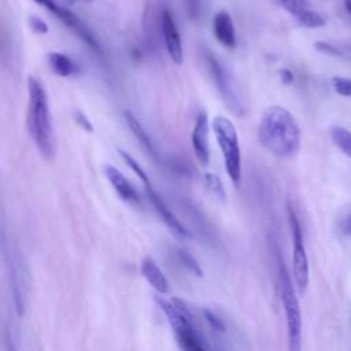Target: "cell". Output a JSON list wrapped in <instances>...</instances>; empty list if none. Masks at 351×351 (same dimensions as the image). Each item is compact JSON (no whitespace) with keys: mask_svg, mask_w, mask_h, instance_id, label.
<instances>
[{"mask_svg":"<svg viewBox=\"0 0 351 351\" xmlns=\"http://www.w3.org/2000/svg\"><path fill=\"white\" fill-rule=\"evenodd\" d=\"M300 129L293 115L281 106L267 107L258 123L259 144L277 158H291L300 148Z\"/></svg>","mask_w":351,"mask_h":351,"instance_id":"cell-1","label":"cell"},{"mask_svg":"<svg viewBox=\"0 0 351 351\" xmlns=\"http://www.w3.org/2000/svg\"><path fill=\"white\" fill-rule=\"evenodd\" d=\"M27 130L40 155L51 160L55 156V137L49 111L48 95L40 80L27 78Z\"/></svg>","mask_w":351,"mask_h":351,"instance_id":"cell-2","label":"cell"},{"mask_svg":"<svg viewBox=\"0 0 351 351\" xmlns=\"http://www.w3.org/2000/svg\"><path fill=\"white\" fill-rule=\"evenodd\" d=\"M156 302L166 314L181 351H210L196 330L193 315L182 299L158 298Z\"/></svg>","mask_w":351,"mask_h":351,"instance_id":"cell-3","label":"cell"},{"mask_svg":"<svg viewBox=\"0 0 351 351\" xmlns=\"http://www.w3.org/2000/svg\"><path fill=\"white\" fill-rule=\"evenodd\" d=\"M211 128L223 156V166L228 177L236 188L241 182V154L237 130L230 119L223 115L213 118Z\"/></svg>","mask_w":351,"mask_h":351,"instance_id":"cell-4","label":"cell"},{"mask_svg":"<svg viewBox=\"0 0 351 351\" xmlns=\"http://www.w3.org/2000/svg\"><path fill=\"white\" fill-rule=\"evenodd\" d=\"M280 277V295L285 314L287 332H288V348L289 351H302V313L295 291V285L289 277V273L282 262L278 269Z\"/></svg>","mask_w":351,"mask_h":351,"instance_id":"cell-5","label":"cell"},{"mask_svg":"<svg viewBox=\"0 0 351 351\" xmlns=\"http://www.w3.org/2000/svg\"><path fill=\"white\" fill-rule=\"evenodd\" d=\"M288 213V221L292 234V271H293V281L296 285V289L300 295H304L308 281H310V267H308V259L307 252L303 241V233L302 226L299 222V218L292 208L291 204L287 206Z\"/></svg>","mask_w":351,"mask_h":351,"instance_id":"cell-6","label":"cell"},{"mask_svg":"<svg viewBox=\"0 0 351 351\" xmlns=\"http://www.w3.org/2000/svg\"><path fill=\"white\" fill-rule=\"evenodd\" d=\"M206 59H207V66H208L211 78L214 81L217 90L221 95L222 101L234 115H237V117L243 115V112H244L243 103L240 100L237 86H236L234 81L232 80V77L229 75L228 70L222 66V63L213 53L208 52L206 55Z\"/></svg>","mask_w":351,"mask_h":351,"instance_id":"cell-7","label":"cell"},{"mask_svg":"<svg viewBox=\"0 0 351 351\" xmlns=\"http://www.w3.org/2000/svg\"><path fill=\"white\" fill-rule=\"evenodd\" d=\"M38 5L48 10L51 14H53L63 25H66L75 36H78L88 47H90L95 52H100V44L92 34V32L86 27V25L69 8L59 5L55 0H33Z\"/></svg>","mask_w":351,"mask_h":351,"instance_id":"cell-8","label":"cell"},{"mask_svg":"<svg viewBox=\"0 0 351 351\" xmlns=\"http://www.w3.org/2000/svg\"><path fill=\"white\" fill-rule=\"evenodd\" d=\"M160 29H162L165 47H166V51H167L171 62L181 64L184 60L182 41H181L178 27L174 22L173 14L167 8H165L160 14Z\"/></svg>","mask_w":351,"mask_h":351,"instance_id":"cell-9","label":"cell"},{"mask_svg":"<svg viewBox=\"0 0 351 351\" xmlns=\"http://www.w3.org/2000/svg\"><path fill=\"white\" fill-rule=\"evenodd\" d=\"M145 192L147 196L151 202V204L154 206V208L156 210L158 215L160 217V219L167 225V228L177 236L182 237V239H192V233L191 230L173 214V211L169 208V206L163 202V199L156 193V191L152 188V185H147L145 186Z\"/></svg>","mask_w":351,"mask_h":351,"instance_id":"cell-10","label":"cell"},{"mask_svg":"<svg viewBox=\"0 0 351 351\" xmlns=\"http://www.w3.org/2000/svg\"><path fill=\"white\" fill-rule=\"evenodd\" d=\"M192 148L197 162L207 167L210 163V144H208V119L204 112H199L192 130Z\"/></svg>","mask_w":351,"mask_h":351,"instance_id":"cell-11","label":"cell"},{"mask_svg":"<svg viewBox=\"0 0 351 351\" xmlns=\"http://www.w3.org/2000/svg\"><path fill=\"white\" fill-rule=\"evenodd\" d=\"M103 171H104L107 180L110 181V184L112 185L114 191L122 200H125L126 203H130L133 206H138L141 203V197H140L138 192L136 191L133 184L123 176V173H121V170L118 167L107 163L103 166Z\"/></svg>","mask_w":351,"mask_h":351,"instance_id":"cell-12","label":"cell"},{"mask_svg":"<svg viewBox=\"0 0 351 351\" xmlns=\"http://www.w3.org/2000/svg\"><path fill=\"white\" fill-rule=\"evenodd\" d=\"M10 281H11V291L14 296V306L18 315H23L25 306H26V274L23 271V265L21 258H11L10 261Z\"/></svg>","mask_w":351,"mask_h":351,"instance_id":"cell-13","label":"cell"},{"mask_svg":"<svg viewBox=\"0 0 351 351\" xmlns=\"http://www.w3.org/2000/svg\"><path fill=\"white\" fill-rule=\"evenodd\" d=\"M213 32L217 41L228 48L233 49L236 47V29L233 19L228 11H218L213 19Z\"/></svg>","mask_w":351,"mask_h":351,"instance_id":"cell-14","label":"cell"},{"mask_svg":"<svg viewBox=\"0 0 351 351\" xmlns=\"http://www.w3.org/2000/svg\"><path fill=\"white\" fill-rule=\"evenodd\" d=\"M141 274L148 281V284L160 295H167L170 291L169 281L160 267L156 265V262L151 258H144L141 261Z\"/></svg>","mask_w":351,"mask_h":351,"instance_id":"cell-15","label":"cell"},{"mask_svg":"<svg viewBox=\"0 0 351 351\" xmlns=\"http://www.w3.org/2000/svg\"><path fill=\"white\" fill-rule=\"evenodd\" d=\"M123 119L128 125V128L130 129V132L134 134V137L137 138V141L141 144V147L152 156L158 160V151L152 143V138L149 137V134L147 133V130L141 126V123L138 122V119L134 117V114L129 110L123 111Z\"/></svg>","mask_w":351,"mask_h":351,"instance_id":"cell-16","label":"cell"},{"mask_svg":"<svg viewBox=\"0 0 351 351\" xmlns=\"http://www.w3.org/2000/svg\"><path fill=\"white\" fill-rule=\"evenodd\" d=\"M47 63L51 71L59 77H70L78 71V66L75 64V62L62 52H48Z\"/></svg>","mask_w":351,"mask_h":351,"instance_id":"cell-17","label":"cell"},{"mask_svg":"<svg viewBox=\"0 0 351 351\" xmlns=\"http://www.w3.org/2000/svg\"><path fill=\"white\" fill-rule=\"evenodd\" d=\"M330 137L339 149L351 158V130L340 125H333L330 128Z\"/></svg>","mask_w":351,"mask_h":351,"instance_id":"cell-18","label":"cell"},{"mask_svg":"<svg viewBox=\"0 0 351 351\" xmlns=\"http://www.w3.org/2000/svg\"><path fill=\"white\" fill-rule=\"evenodd\" d=\"M174 256L177 259V262L185 267L189 273H192L196 277H202L203 276V270L200 267V265L197 263V261L184 248H174Z\"/></svg>","mask_w":351,"mask_h":351,"instance_id":"cell-19","label":"cell"},{"mask_svg":"<svg viewBox=\"0 0 351 351\" xmlns=\"http://www.w3.org/2000/svg\"><path fill=\"white\" fill-rule=\"evenodd\" d=\"M204 188L215 199H218L221 202H223L226 199L225 186L218 176H215L213 173H206L204 174Z\"/></svg>","mask_w":351,"mask_h":351,"instance_id":"cell-20","label":"cell"},{"mask_svg":"<svg viewBox=\"0 0 351 351\" xmlns=\"http://www.w3.org/2000/svg\"><path fill=\"white\" fill-rule=\"evenodd\" d=\"M295 19L298 21V23L303 27H308V29H315V27H321L325 25V19L321 14L313 11V10H306L303 12H300L299 15L295 16Z\"/></svg>","mask_w":351,"mask_h":351,"instance_id":"cell-21","label":"cell"},{"mask_svg":"<svg viewBox=\"0 0 351 351\" xmlns=\"http://www.w3.org/2000/svg\"><path fill=\"white\" fill-rule=\"evenodd\" d=\"M118 154L122 156V159H123V162L133 170V173L140 178V181L144 184V186H147V185H149L151 184V181H149V177L147 176V173H145V170L138 165V162L129 154V152H126L125 149H118Z\"/></svg>","mask_w":351,"mask_h":351,"instance_id":"cell-22","label":"cell"},{"mask_svg":"<svg viewBox=\"0 0 351 351\" xmlns=\"http://www.w3.org/2000/svg\"><path fill=\"white\" fill-rule=\"evenodd\" d=\"M278 3L285 11H288L293 16H296L300 12L308 10V1L307 0H278Z\"/></svg>","mask_w":351,"mask_h":351,"instance_id":"cell-23","label":"cell"},{"mask_svg":"<svg viewBox=\"0 0 351 351\" xmlns=\"http://www.w3.org/2000/svg\"><path fill=\"white\" fill-rule=\"evenodd\" d=\"M332 84H333V88H335L336 93H339L340 96L351 97V80L350 78L333 77Z\"/></svg>","mask_w":351,"mask_h":351,"instance_id":"cell-24","label":"cell"},{"mask_svg":"<svg viewBox=\"0 0 351 351\" xmlns=\"http://www.w3.org/2000/svg\"><path fill=\"white\" fill-rule=\"evenodd\" d=\"M29 26L30 29L37 33V34H47L49 32V27L48 25L44 22V19H41L40 16L37 15H32L29 18Z\"/></svg>","mask_w":351,"mask_h":351,"instance_id":"cell-25","label":"cell"},{"mask_svg":"<svg viewBox=\"0 0 351 351\" xmlns=\"http://www.w3.org/2000/svg\"><path fill=\"white\" fill-rule=\"evenodd\" d=\"M203 315H204V319L207 321V324L211 326L213 330L215 332H223L225 330V326L222 324V321L210 310H203Z\"/></svg>","mask_w":351,"mask_h":351,"instance_id":"cell-26","label":"cell"},{"mask_svg":"<svg viewBox=\"0 0 351 351\" xmlns=\"http://www.w3.org/2000/svg\"><path fill=\"white\" fill-rule=\"evenodd\" d=\"M185 11L191 19H197L202 11V0H185Z\"/></svg>","mask_w":351,"mask_h":351,"instance_id":"cell-27","label":"cell"},{"mask_svg":"<svg viewBox=\"0 0 351 351\" xmlns=\"http://www.w3.org/2000/svg\"><path fill=\"white\" fill-rule=\"evenodd\" d=\"M74 119H75L77 125H78L81 129H84L85 132H89V133H92V132L95 130V128H93L92 122L88 119V117H86V115H85L82 111L77 110V111L74 112Z\"/></svg>","mask_w":351,"mask_h":351,"instance_id":"cell-28","label":"cell"},{"mask_svg":"<svg viewBox=\"0 0 351 351\" xmlns=\"http://www.w3.org/2000/svg\"><path fill=\"white\" fill-rule=\"evenodd\" d=\"M314 47H315V49H317L318 52H322V53H326V55L337 56V55H340V53H341L337 48H335V47H333L332 44H329V43L317 41V43L314 44Z\"/></svg>","mask_w":351,"mask_h":351,"instance_id":"cell-29","label":"cell"},{"mask_svg":"<svg viewBox=\"0 0 351 351\" xmlns=\"http://www.w3.org/2000/svg\"><path fill=\"white\" fill-rule=\"evenodd\" d=\"M4 351H18L16 341L12 336V330L10 328L4 329Z\"/></svg>","mask_w":351,"mask_h":351,"instance_id":"cell-30","label":"cell"},{"mask_svg":"<svg viewBox=\"0 0 351 351\" xmlns=\"http://www.w3.org/2000/svg\"><path fill=\"white\" fill-rule=\"evenodd\" d=\"M280 80H281V82L285 84V85L292 84V81H293V74H292V71L288 70V69L280 70Z\"/></svg>","mask_w":351,"mask_h":351,"instance_id":"cell-31","label":"cell"},{"mask_svg":"<svg viewBox=\"0 0 351 351\" xmlns=\"http://www.w3.org/2000/svg\"><path fill=\"white\" fill-rule=\"evenodd\" d=\"M341 230L344 234L351 236V214L347 215L341 222Z\"/></svg>","mask_w":351,"mask_h":351,"instance_id":"cell-32","label":"cell"},{"mask_svg":"<svg viewBox=\"0 0 351 351\" xmlns=\"http://www.w3.org/2000/svg\"><path fill=\"white\" fill-rule=\"evenodd\" d=\"M344 1V7L347 10V12L351 15V0H343Z\"/></svg>","mask_w":351,"mask_h":351,"instance_id":"cell-33","label":"cell"},{"mask_svg":"<svg viewBox=\"0 0 351 351\" xmlns=\"http://www.w3.org/2000/svg\"><path fill=\"white\" fill-rule=\"evenodd\" d=\"M85 1H90V0H85Z\"/></svg>","mask_w":351,"mask_h":351,"instance_id":"cell-34","label":"cell"}]
</instances>
